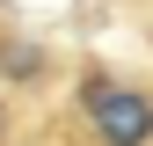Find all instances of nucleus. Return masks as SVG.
<instances>
[{
    "label": "nucleus",
    "instance_id": "1",
    "mask_svg": "<svg viewBox=\"0 0 153 146\" xmlns=\"http://www.w3.org/2000/svg\"><path fill=\"white\" fill-rule=\"evenodd\" d=\"M73 102H80L88 132L102 146H153V95H146V88L117 80V73H80Z\"/></svg>",
    "mask_w": 153,
    "mask_h": 146
},
{
    "label": "nucleus",
    "instance_id": "2",
    "mask_svg": "<svg viewBox=\"0 0 153 146\" xmlns=\"http://www.w3.org/2000/svg\"><path fill=\"white\" fill-rule=\"evenodd\" d=\"M0 73H7V80H36V73H44V59H36L22 36H7V44H0Z\"/></svg>",
    "mask_w": 153,
    "mask_h": 146
},
{
    "label": "nucleus",
    "instance_id": "3",
    "mask_svg": "<svg viewBox=\"0 0 153 146\" xmlns=\"http://www.w3.org/2000/svg\"><path fill=\"white\" fill-rule=\"evenodd\" d=\"M0 139H7V102H0Z\"/></svg>",
    "mask_w": 153,
    "mask_h": 146
}]
</instances>
